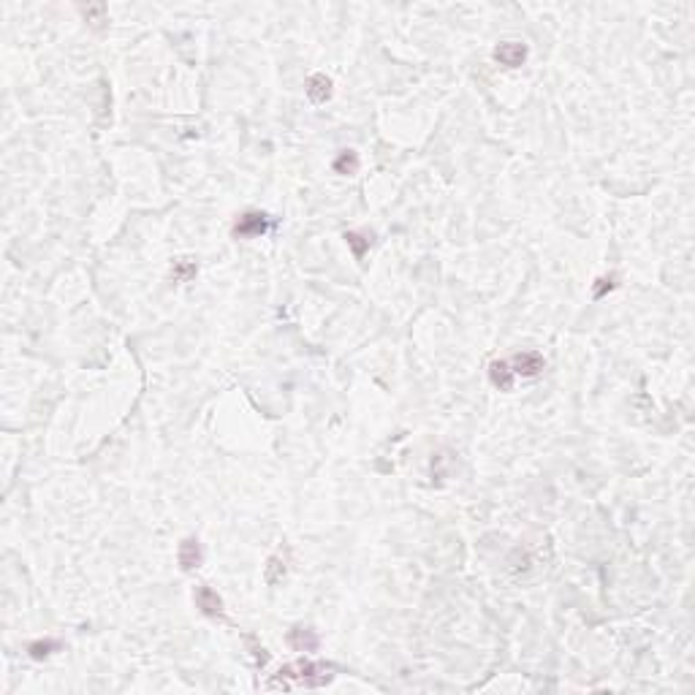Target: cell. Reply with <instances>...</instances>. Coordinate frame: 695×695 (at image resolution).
I'll return each instance as SVG.
<instances>
[{
    "mask_svg": "<svg viewBox=\"0 0 695 695\" xmlns=\"http://www.w3.org/2000/svg\"><path fill=\"white\" fill-rule=\"evenodd\" d=\"M307 98L313 104H326L329 98H331V79H329L326 74H313L307 79Z\"/></svg>",
    "mask_w": 695,
    "mask_h": 695,
    "instance_id": "ba28073f",
    "label": "cell"
},
{
    "mask_svg": "<svg viewBox=\"0 0 695 695\" xmlns=\"http://www.w3.org/2000/svg\"><path fill=\"white\" fill-rule=\"evenodd\" d=\"M614 286H616V277H614V274H609V277H600L598 286L592 288V296H595V299H603V296H606Z\"/></svg>",
    "mask_w": 695,
    "mask_h": 695,
    "instance_id": "9a60e30c",
    "label": "cell"
},
{
    "mask_svg": "<svg viewBox=\"0 0 695 695\" xmlns=\"http://www.w3.org/2000/svg\"><path fill=\"white\" fill-rule=\"evenodd\" d=\"M334 171L337 174H356L359 171V155L354 150H342L337 158H334Z\"/></svg>",
    "mask_w": 695,
    "mask_h": 695,
    "instance_id": "7c38bea8",
    "label": "cell"
},
{
    "mask_svg": "<svg viewBox=\"0 0 695 695\" xmlns=\"http://www.w3.org/2000/svg\"><path fill=\"white\" fill-rule=\"evenodd\" d=\"M269 218L264 215V212H245L242 218L234 223V236L236 239H256V236H264V234L269 231Z\"/></svg>",
    "mask_w": 695,
    "mask_h": 695,
    "instance_id": "7a4b0ae2",
    "label": "cell"
},
{
    "mask_svg": "<svg viewBox=\"0 0 695 695\" xmlns=\"http://www.w3.org/2000/svg\"><path fill=\"white\" fill-rule=\"evenodd\" d=\"M334 668L326 663H313V660H299L283 666L272 679L266 681V690H299V687H321L334 679Z\"/></svg>",
    "mask_w": 695,
    "mask_h": 695,
    "instance_id": "6da1fadb",
    "label": "cell"
},
{
    "mask_svg": "<svg viewBox=\"0 0 695 695\" xmlns=\"http://www.w3.org/2000/svg\"><path fill=\"white\" fill-rule=\"evenodd\" d=\"M288 644L296 649V652H315L318 649V633L313 627L296 625L288 630Z\"/></svg>",
    "mask_w": 695,
    "mask_h": 695,
    "instance_id": "52a82bcc",
    "label": "cell"
},
{
    "mask_svg": "<svg viewBox=\"0 0 695 695\" xmlns=\"http://www.w3.org/2000/svg\"><path fill=\"white\" fill-rule=\"evenodd\" d=\"M264 579H266V584H269V586L280 584V581L286 579V559L269 557L266 568H264Z\"/></svg>",
    "mask_w": 695,
    "mask_h": 695,
    "instance_id": "4fadbf2b",
    "label": "cell"
},
{
    "mask_svg": "<svg viewBox=\"0 0 695 695\" xmlns=\"http://www.w3.org/2000/svg\"><path fill=\"white\" fill-rule=\"evenodd\" d=\"M196 261L193 259H177L171 264V280L174 283H188L191 277H196Z\"/></svg>",
    "mask_w": 695,
    "mask_h": 695,
    "instance_id": "30bf717a",
    "label": "cell"
},
{
    "mask_svg": "<svg viewBox=\"0 0 695 695\" xmlns=\"http://www.w3.org/2000/svg\"><path fill=\"white\" fill-rule=\"evenodd\" d=\"M494 60L500 66H508V69H519L527 60V46L519 41H503L494 49Z\"/></svg>",
    "mask_w": 695,
    "mask_h": 695,
    "instance_id": "277c9868",
    "label": "cell"
},
{
    "mask_svg": "<svg viewBox=\"0 0 695 695\" xmlns=\"http://www.w3.org/2000/svg\"><path fill=\"white\" fill-rule=\"evenodd\" d=\"M177 559H179V568H182V571H196V568L204 562L201 544H199L196 538H185V541L179 544Z\"/></svg>",
    "mask_w": 695,
    "mask_h": 695,
    "instance_id": "5b68a950",
    "label": "cell"
},
{
    "mask_svg": "<svg viewBox=\"0 0 695 695\" xmlns=\"http://www.w3.org/2000/svg\"><path fill=\"white\" fill-rule=\"evenodd\" d=\"M345 242H348V247L354 250L356 259H364V253H367L369 245H372V236L364 231H348L345 234Z\"/></svg>",
    "mask_w": 695,
    "mask_h": 695,
    "instance_id": "8fae6325",
    "label": "cell"
},
{
    "mask_svg": "<svg viewBox=\"0 0 695 695\" xmlns=\"http://www.w3.org/2000/svg\"><path fill=\"white\" fill-rule=\"evenodd\" d=\"M489 381L494 389L500 391H511L514 389V369L508 361H491L489 364Z\"/></svg>",
    "mask_w": 695,
    "mask_h": 695,
    "instance_id": "9c48e42d",
    "label": "cell"
},
{
    "mask_svg": "<svg viewBox=\"0 0 695 695\" xmlns=\"http://www.w3.org/2000/svg\"><path fill=\"white\" fill-rule=\"evenodd\" d=\"M60 649V644L57 641H52V639H46V641H33L28 646V652H30V657L33 660H44V657H49L52 652H57Z\"/></svg>",
    "mask_w": 695,
    "mask_h": 695,
    "instance_id": "5bb4252c",
    "label": "cell"
},
{
    "mask_svg": "<svg viewBox=\"0 0 695 695\" xmlns=\"http://www.w3.org/2000/svg\"><path fill=\"white\" fill-rule=\"evenodd\" d=\"M196 606H199L201 614H206V616H215V619L223 616V600H220V595L212 589V586L201 584L199 589H196Z\"/></svg>",
    "mask_w": 695,
    "mask_h": 695,
    "instance_id": "8992f818",
    "label": "cell"
},
{
    "mask_svg": "<svg viewBox=\"0 0 695 695\" xmlns=\"http://www.w3.org/2000/svg\"><path fill=\"white\" fill-rule=\"evenodd\" d=\"M514 375H521V378H535L541 369L546 367L544 356L535 354V351H524V354L514 356V361H508Z\"/></svg>",
    "mask_w": 695,
    "mask_h": 695,
    "instance_id": "3957f363",
    "label": "cell"
}]
</instances>
